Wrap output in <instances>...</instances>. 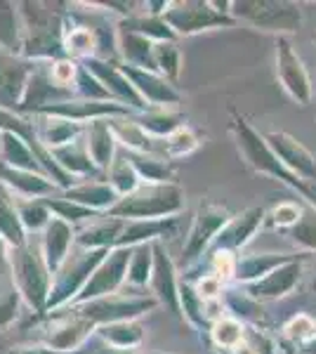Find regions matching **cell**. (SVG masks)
Returning <instances> with one entry per match:
<instances>
[{
  "label": "cell",
  "mask_w": 316,
  "mask_h": 354,
  "mask_svg": "<svg viewBox=\"0 0 316 354\" xmlns=\"http://www.w3.org/2000/svg\"><path fill=\"white\" fill-rule=\"evenodd\" d=\"M281 76H284L286 88H288L297 100L300 102L309 100V78H307V73H304L300 59L290 53L288 45H284V53H281Z\"/></svg>",
  "instance_id": "1"
},
{
  "label": "cell",
  "mask_w": 316,
  "mask_h": 354,
  "mask_svg": "<svg viewBox=\"0 0 316 354\" xmlns=\"http://www.w3.org/2000/svg\"><path fill=\"white\" fill-rule=\"evenodd\" d=\"M281 149H284V156L288 158V163L292 165V168H297L302 175L307 177H314L316 175V161L312 158V153H309L307 149H302L297 142L288 140V137H281Z\"/></svg>",
  "instance_id": "2"
},
{
  "label": "cell",
  "mask_w": 316,
  "mask_h": 354,
  "mask_svg": "<svg viewBox=\"0 0 316 354\" xmlns=\"http://www.w3.org/2000/svg\"><path fill=\"white\" fill-rule=\"evenodd\" d=\"M286 330H288L290 338L307 340V338H312V335L316 333V324L307 317V314H300V317L292 319V322L288 324V328H286Z\"/></svg>",
  "instance_id": "3"
},
{
  "label": "cell",
  "mask_w": 316,
  "mask_h": 354,
  "mask_svg": "<svg viewBox=\"0 0 316 354\" xmlns=\"http://www.w3.org/2000/svg\"><path fill=\"white\" fill-rule=\"evenodd\" d=\"M215 338H217V342H222V345H234V342H239L241 340L239 324L222 322L220 326H217V330H215Z\"/></svg>",
  "instance_id": "4"
},
{
  "label": "cell",
  "mask_w": 316,
  "mask_h": 354,
  "mask_svg": "<svg viewBox=\"0 0 316 354\" xmlns=\"http://www.w3.org/2000/svg\"><path fill=\"white\" fill-rule=\"evenodd\" d=\"M295 236H300V241L316 248V215L314 213L304 215V220H302V225L297 227Z\"/></svg>",
  "instance_id": "5"
},
{
  "label": "cell",
  "mask_w": 316,
  "mask_h": 354,
  "mask_svg": "<svg viewBox=\"0 0 316 354\" xmlns=\"http://www.w3.org/2000/svg\"><path fill=\"white\" fill-rule=\"evenodd\" d=\"M274 215H277V222H279V225H295V222L300 220V210H297L292 203L279 205V208L274 210Z\"/></svg>",
  "instance_id": "6"
},
{
  "label": "cell",
  "mask_w": 316,
  "mask_h": 354,
  "mask_svg": "<svg viewBox=\"0 0 316 354\" xmlns=\"http://www.w3.org/2000/svg\"><path fill=\"white\" fill-rule=\"evenodd\" d=\"M198 290L205 298H212V295L220 293V281H217V279H203V281L198 283Z\"/></svg>",
  "instance_id": "7"
},
{
  "label": "cell",
  "mask_w": 316,
  "mask_h": 354,
  "mask_svg": "<svg viewBox=\"0 0 316 354\" xmlns=\"http://www.w3.org/2000/svg\"><path fill=\"white\" fill-rule=\"evenodd\" d=\"M73 76V66L68 64V62H62V64H57L55 68V81L57 83H68Z\"/></svg>",
  "instance_id": "8"
},
{
  "label": "cell",
  "mask_w": 316,
  "mask_h": 354,
  "mask_svg": "<svg viewBox=\"0 0 316 354\" xmlns=\"http://www.w3.org/2000/svg\"><path fill=\"white\" fill-rule=\"evenodd\" d=\"M215 265L220 267L224 274H232V258H229V253H220V255H217Z\"/></svg>",
  "instance_id": "9"
},
{
  "label": "cell",
  "mask_w": 316,
  "mask_h": 354,
  "mask_svg": "<svg viewBox=\"0 0 316 354\" xmlns=\"http://www.w3.org/2000/svg\"><path fill=\"white\" fill-rule=\"evenodd\" d=\"M307 352H309V354H316V340H312V342H309Z\"/></svg>",
  "instance_id": "10"
}]
</instances>
